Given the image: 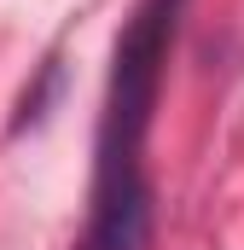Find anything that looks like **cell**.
Returning <instances> with one entry per match:
<instances>
[{
    "label": "cell",
    "instance_id": "cell-1",
    "mask_svg": "<svg viewBox=\"0 0 244 250\" xmlns=\"http://www.w3.org/2000/svg\"><path fill=\"white\" fill-rule=\"evenodd\" d=\"M186 0H140L117 41L105 117H99V163H93V209L76 250H145L151 233V181H145V134L157 111V82Z\"/></svg>",
    "mask_w": 244,
    "mask_h": 250
}]
</instances>
